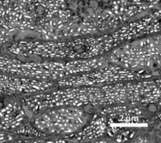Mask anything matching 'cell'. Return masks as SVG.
Wrapping results in <instances>:
<instances>
[{
  "mask_svg": "<svg viewBox=\"0 0 161 143\" xmlns=\"http://www.w3.org/2000/svg\"><path fill=\"white\" fill-rule=\"evenodd\" d=\"M36 13L37 14H39V15H42V14H43L45 13V8L42 6H40V5L37 6L36 8Z\"/></svg>",
  "mask_w": 161,
  "mask_h": 143,
  "instance_id": "obj_2",
  "label": "cell"
},
{
  "mask_svg": "<svg viewBox=\"0 0 161 143\" xmlns=\"http://www.w3.org/2000/svg\"><path fill=\"white\" fill-rule=\"evenodd\" d=\"M147 109L151 112H155V111H157V105L154 103H151L147 105Z\"/></svg>",
  "mask_w": 161,
  "mask_h": 143,
  "instance_id": "obj_1",
  "label": "cell"
},
{
  "mask_svg": "<svg viewBox=\"0 0 161 143\" xmlns=\"http://www.w3.org/2000/svg\"><path fill=\"white\" fill-rule=\"evenodd\" d=\"M3 103H0V108H1L2 106H3Z\"/></svg>",
  "mask_w": 161,
  "mask_h": 143,
  "instance_id": "obj_3",
  "label": "cell"
}]
</instances>
